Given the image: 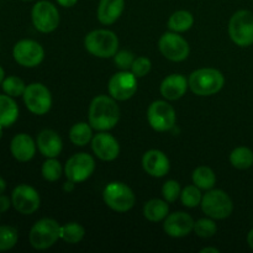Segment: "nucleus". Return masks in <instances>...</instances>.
Segmentation results:
<instances>
[{
	"label": "nucleus",
	"mask_w": 253,
	"mask_h": 253,
	"mask_svg": "<svg viewBox=\"0 0 253 253\" xmlns=\"http://www.w3.org/2000/svg\"><path fill=\"white\" fill-rule=\"evenodd\" d=\"M57 2L63 7H72L78 2V0H57Z\"/></svg>",
	"instance_id": "nucleus-39"
},
{
	"label": "nucleus",
	"mask_w": 253,
	"mask_h": 253,
	"mask_svg": "<svg viewBox=\"0 0 253 253\" xmlns=\"http://www.w3.org/2000/svg\"><path fill=\"white\" fill-rule=\"evenodd\" d=\"M11 203L15 209L22 215H31L41 204V199L35 188L27 184H20L12 190Z\"/></svg>",
	"instance_id": "nucleus-15"
},
{
	"label": "nucleus",
	"mask_w": 253,
	"mask_h": 253,
	"mask_svg": "<svg viewBox=\"0 0 253 253\" xmlns=\"http://www.w3.org/2000/svg\"><path fill=\"white\" fill-rule=\"evenodd\" d=\"M103 199L111 210L126 212L135 205L136 198L132 189L121 182H111L103 192Z\"/></svg>",
	"instance_id": "nucleus-5"
},
{
	"label": "nucleus",
	"mask_w": 253,
	"mask_h": 253,
	"mask_svg": "<svg viewBox=\"0 0 253 253\" xmlns=\"http://www.w3.org/2000/svg\"><path fill=\"white\" fill-rule=\"evenodd\" d=\"M1 137H2V126L0 125V140H1Z\"/></svg>",
	"instance_id": "nucleus-45"
},
{
	"label": "nucleus",
	"mask_w": 253,
	"mask_h": 253,
	"mask_svg": "<svg viewBox=\"0 0 253 253\" xmlns=\"http://www.w3.org/2000/svg\"><path fill=\"white\" fill-rule=\"evenodd\" d=\"M62 166L59 163V161H57L56 158H48L46 162L42 165V175L46 180L48 182H56L61 178L62 175Z\"/></svg>",
	"instance_id": "nucleus-33"
},
{
	"label": "nucleus",
	"mask_w": 253,
	"mask_h": 253,
	"mask_svg": "<svg viewBox=\"0 0 253 253\" xmlns=\"http://www.w3.org/2000/svg\"><path fill=\"white\" fill-rule=\"evenodd\" d=\"M22 96L26 108L35 115H44L48 113L52 106L51 91L41 83H32L26 85Z\"/></svg>",
	"instance_id": "nucleus-10"
},
{
	"label": "nucleus",
	"mask_w": 253,
	"mask_h": 253,
	"mask_svg": "<svg viewBox=\"0 0 253 253\" xmlns=\"http://www.w3.org/2000/svg\"><path fill=\"white\" fill-rule=\"evenodd\" d=\"M89 124L96 131H109L120 119V109L113 96L98 95L89 106Z\"/></svg>",
	"instance_id": "nucleus-1"
},
{
	"label": "nucleus",
	"mask_w": 253,
	"mask_h": 253,
	"mask_svg": "<svg viewBox=\"0 0 253 253\" xmlns=\"http://www.w3.org/2000/svg\"><path fill=\"white\" fill-rule=\"evenodd\" d=\"M1 88L4 90L5 94L12 96V98H16V96L24 95V91L26 89V84L24 83L21 78L16 76H10L6 77L4 79L1 84Z\"/></svg>",
	"instance_id": "nucleus-30"
},
{
	"label": "nucleus",
	"mask_w": 253,
	"mask_h": 253,
	"mask_svg": "<svg viewBox=\"0 0 253 253\" xmlns=\"http://www.w3.org/2000/svg\"><path fill=\"white\" fill-rule=\"evenodd\" d=\"M194 24V17L187 10H178L170 15L168 20V27L173 32H185Z\"/></svg>",
	"instance_id": "nucleus-26"
},
{
	"label": "nucleus",
	"mask_w": 253,
	"mask_h": 253,
	"mask_svg": "<svg viewBox=\"0 0 253 253\" xmlns=\"http://www.w3.org/2000/svg\"><path fill=\"white\" fill-rule=\"evenodd\" d=\"M188 83L190 90L194 94L199 96H209L221 90L225 84V78L217 69L202 68L190 74Z\"/></svg>",
	"instance_id": "nucleus-2"
},
{
	"label": "nucleus",
	"mask_w": 253,
	"mask_h": 253,
	"mask_svg": "<svg viewBox=\"0 0 253 253\" xmlns=\"http://www.w3.org/2000/svg\"><path fill=\"white\" fill-rule=\"evenodd\" d=\"M158 47L163 56L172 62H182L189 56V44L178 32H166L161 36Z\"/></svg>",
	"instance_id": "nucleus-13"
},
{
	"label": "nucleus",
	"mask_w": 253,
	"mask_h": 253,
	"mask_svg": "<svg viewBox=\"0 0 253 253\" xmlns=\"http://www.w3.org/2000/svg\"><path fill=\"white\" fill-rule=\"evenodd\" d=\"M10 152L19 162H29L36 153V143L27 133H17L10 142Z\"/></svg>",
	"instance_id": "nucleus-19"
},
{
	"label": "nucleus",
	"mask_w": 253,
	"mask_h": 253,
	"mask_svg": "<svg viewBox=\"0 0 253 253\" xmlns=\"http://www.w3.org/2000/svg\"><path fill=\"white\" fill-rule=\"evenodd\" d=\"M189 86L187 78L182 74H170L161 83V94L167 100H178L182 98Z\"/></svg>",
	"instance_id": "nucleus-21"
},
{
	"label": "nucleus",
	"mask_w": 253,
	"mask_h": 253,
	"mask_svg": "<svg viewBox=\"0 0 253 253\" xmlns=\"http://www.w3.org/2000/svg\"><path fill=\"white\" fill-rule=\"evenodd\" d=\"M12 56L20 66L34 68L43 61L44 51L43 47L34 40H21L14 46Z\"/></svg>",
	"instance_id": "nucleus-12"
},
{
	"label": "nucleus",
	"mask_w": 253,
	"mask_h": 253,
	"mask_svg": "<svg viewBox=\"0 0 253 253\" xmlns=\"http://www.w3.org/2000/svg\"><path fill=\"white\" fill-rule=\"evenodd\" d=\"M19 118V108L16 101L10 95H0V125L9 127Z\"/></svg>",
	"instance_id": "nucleus-23"
},
{
	"label": "nucleus",
	"mask_w": 253,
	"mask_h": 253,
	"mask_svg": "<svg viewBox=\"0 0 253 253\" xmlns=\"http://www.w3.org/2000/svg\"><path fill=\"white\" fill-rule=\"evenodd\" d=\"M90 124L86 123H77L72 126L71 131H69V138H71L72 143L76 146H83L88 145L91 140H93V132H91Z\"/></svg>",
	"instance_id": "nucleus-27"
},
{
	"label": "nucleus",
	"mask_w": 253,
	"mask_h": 253,
	"mask_svg": "<svg viewBox=\"0 0 253 253\" xmlns=\"http://www.w3.org/2000/svg\"><path fill=\"white\" fill-rule=\"evenodd\" d=\"M200 205L204 214L216 220L226 219L232 214V210H234L231 198L227 193L220 189L208 190L207 194L203 195Z\"/></svg>",
	"instance_id": "nucleus-6"
},
{
	"label": "nucleus",
	"mask_w": 253,
	"mask_h": 253,
	"mask_svg": "<svg viewBox=\"0 0 253 253\" xmlns=\"http://www.w3.org/2000/svg\"><path fill=\"white\" fill-rule=\"evenodd\" d=\"M247 244H249V246L253 250V229L249 232V235H247Z\"/></svg>",
	"instance_id": "nucleus-42"
},
{
	"label": "nucleus",
	"mask_w": 253,
	"mask_h": 253,
	"mask_svg": "<svg viewBox=\"0 0 253 253\" xmlns=\"http://www.w3.org/2000/svg\"><path fill=\"white\" fill-rule=\"evenodd\" d=\"M109 94L115 100L125 101L132 98L137 90V77L128 71H121L114 74L108 84Z\"/></svg>",
	"instance_id": "nucleus-14"
},
{
	"label": "nucleus",
	"mask_w": 253,
	"mask_h": 253,
	"mask_svg": "<svg viewBox=\"0 0 253 253\" xmlns=\"http://www.w3.org/2000/svg\"><path fill=\"white\" fill-rule=\"evenodd\" d=\"M4 79H5V71H4V68H2V67L0 66V85H1V84H2Z\"/></svg>",
	"instance_id": "nucleus-44"
},
{
	"label": "nucleus",
	"mask_w": 253,
	"mask_h": 253,
	"mask_svg": "<svg viewBox=\"0 0 253 253\" xmlns=\"http://www.w3.org/2000/svg\"><path fill=\"white\" fill-rule=\"evenodd\" d=\"M95 169V161L88 153H76L67 161L64 166V173L68 180L82 183L88 179Z\"/></svg>",
	"instance_id": "nucleus-11"
},
{
	"label": "nucleus",
	"mask_w": 253,
	"mask_h": 253,
	"mask_svg": "<svg viewBox=\"0 0 253 253\" xmlns=\"http://www.w3.org/2000/svg\"><path fill=\"white\" fill-rule=\"evenodd\" d=\"M169 207L166 200L152 199L147 202L143 207V216L152 222L162 221L167 217Z\"/></svg>",
	"instance_id": "nucleus-24"
},
{
	"label": "nucleus",
	"mask_w": 253,
	"mask_h": 253,
	"mask_svg": "<svg viewBox=\"0 0 253 253\" xmlns=\"http://www.w3.org/2000/svg\"><path fill=\"white\" fill-rule=\"evenodd\" d=\"M220 251L215 247H205V249L200 250V253H219Z\"/></svg>",
	"instance_id": "nucleus-41"
},
{
	"label": "nucleus",
	"mask_w": 253,
	"mask_h": 253,
	"mask_svg": "<svg viewBox=\"0 0 253 253\" xmlns=\"http://www.w3.org/2000/svg\"><path fill=\"white\" fill-rule=\"evenodd\" d=\"M192 179L194 185H197L199 189L210 190L214 188L215 183H216V175L211 168L202 166V167H198L197 169H194Z\"/></svg>",
	"instance_id": "nucleus-25"
},
{
	"label": "nucleus",
	"mask_w": 253,
	"mask_h": 253,
	"mask_svg": "<svg viewBox=\"0 0 253 253\" xmlns=\"http://www.w3.org/2000/svg\"><path fill=\"white\" fill-rule=\"evenodd\" d=\"M114 61L118 68H120L121 71H128L132 67L133 61H135V54L131 51H124L118 52V53L114 56Z\"/></svg>",
	"instance_id": "nucleus-36"
},
{
	"label": "nucleus",
	"mask_w": 253,
	"mask_h": 253,
	"mask_svg": "<svg viewBox=\"0 0 253 253\" xmlns=\"http://www.w3.org/2000/svg\"><path fill=\"white\" fill-rule=\"evenodd\" d=\"M31 19L35 29L43 34H49L58 27L59 12L52 2L41 0L32 7Z\"/></svg>",
	"instance_id": "nucleus-9"
},
{
	"label": "nucleus",
	"mask_w": 253,
	"mask_h": 253,
	"mask_svg": "<svg viewBox=\"0 0 253 253\" xmlns=\"http://www.w3.org/2000/svg\"><path fill=\"white\" fill-rule=\"evenodd\" d=\"M230 162L237 169H247L253 166V152L249 147H237L230 155Z\"/></svg>",
	"instance_id": "nucleus-28"
},
{
	"label": "nucleus",
	"mask_w": 253,
	"mask_h": 253,
	"mask_svg": "<svg viewBox=\"0 0 253 253\" xmlns=\"http://www.w3.org/2000/svg\"><path fill=\"white\" fill-rule=\"evenodd\" d=\"M148 124L153 130L158 132L169 131L174 127L177 114L172 105L163 100H156L150 105L147 110Z\"/></svg>",
	"instance_id": "nucleus-8"
},
{
	"label": "nucleus",
	"mask_w": 253,
	"mask_h": 253,
	"mask_svg": "<svg viewBox=\"0 0 253 253\" xmlns=\"http://www.w3.org/2000/svg\"><path fill=\"white\" fill-rule=\"evenodd\" d=\"M91 150L101 161L110 162L118 158L120 153V145L113 135L103 132L95 135L91 140Z\"/></svg>",
	"instance_id": "nucleus-17"
},
{
	"label": "nucleus",
	"mask_w": 253,
	"mask_h": 253,
	"mask_svg": "<svg viewBox=\"0 0 253 253\" xmlns=\"http://www.w3.org/2000/svg\"><path fill=\"white\" fill-rule=\"evenodd\" d=\"M194 220L189 214L183 211L167 215L163 222V230L170 237H185L194 230Z\"/></svg>",
	"instance_id": "nucleus-16"
},
{
	"label": "nucleus",
	"mask_w": 253,
	"mask_h": 253,
	"mask_svg": "<svg viewBox=\"0 0 253 253\" xmlns=\"http://www.w3.org/2000/svg\"><path fill=\"white\" fill-rule=\"evenodd\" d=\"M22 1H32V0H22Z\"/></svg>",
	"instance_id": "nucleus-46"
},
{
	"label": "nucleus",
	"mask_w": 253,
	"mask_h": 253,
	"mask_svg": "<svg viewBox=\"0 0 253 253\" xmlns=\"http://www.w3.org/2000/svg\"><path fill=\"white\" fill-rule=\"evenodd\" d=\"M84 235H85V230L78 222H68L61 226V239L67 244H78L83 240Z\"/></svg>",
	"instance_id": "nucleus-29"
},
{
	"label": "nucleus",
	"mask_w": 253,
	"mask_h": 253,
	"mask_svg": "<svg viewBox=\"0 0 253 253\" xmlns=\"http://www.w3.org/2000/svg\"><path fill=\"white\" fill-rule=\"evenodd\" d=\"M61 239V225L54 219L39 220L29 234L30 244L36 250H47Z\"/></svg>",
	"instance_id": "nucleus-4"
},
{
	"label": "nucleus",
	"mask_w": 253,
	"mask_h": 253,
	"mask_svg": "<svg viewBox=\"0 0 253 253\" xmlns=\"http://www.w3.org/2000/svg\"><path fill=\"white\" fill-rule=\"evenodd\" d=\"M11 204V200H10L6 195L0 194V214H1V212H5L6 210H9L10 205Z\"/></svg>",
	"instance_id": "nucleus-38"
},
{
	"label": "nucleus",
	"mask_w": 253,
	"mask_h": 253,
	"mask_svg": "<svg viewBox=\"0 0 253 253\" xmlns=\"http://www.w3.org/2000/svg\"><path fill=\"white\" fill-rule=\"evenodd\" d=\"M37 147L40 152L47 158H56L61 155L63 142L62 138L56 131L53 130H43L37 136Z\"/></svg>",
	"instance_id": "nucleus-20"
},
{
	"label": "nucleus",
	"mask_w": 253,
	"mask_h": 253,
	"mask_svg": "<svg viewBox=\"0 0 253 253\" xmlns=\"http://www.w3.org/2000/svg\"><path fill=\"white\" fill-rule=\"evenodd\" d=\"M229 34L232 41L240 47L253 44V14L249 10H239L229 22Z\"/></svg>",
	"instance_id": "nucleus-7"
},
{
	"label": "nucleus",
	"mask_w": 253,
	"mask_h": 253,
	"mask_svg": "<svg viewBox=\"0 0 253 253\" xmlns=\"http://www.w3.org/2000/svg\"><path fill=\"white\" fill-rule=\"evenodd\" d=\"M195 234L203 239L212 237L217 231V226L211 219H200L194 224Z\"/></svg>",
	"instance_id": "nucleus-34"
},
{
	"label": "nucleus",
	"mask_w": 253,
	"mask_h": 253,
	"mask_svg": "<svg viewBox=\"0 0 253 253\" xmlns=\"http://www.w3.org/2000/svg\"><path fill=\"white\" fill-rule=\"evenodd\" d=\"M74 185H76V183L72 182V180H68V182H66L63 184V190H64V192H68V193L73 192Z\"/></svg>",
	"instance_id": "nucleus-40"
},
{
	"label": "nucleus",
	"mask_w": 253,
	"mask_h": 253,
	"mask_svg": "<svg viewBox=\"0 0 253 253\" xmlns=\"http://www.w3.org/2000/svg\"><path fill=\"white\" fill-rule=\"evenodd\" d=\"M125 7V0H100L98 6V20L103 25H111L118 21Z\"/></svg>",
	"instance_id": "nucleus-22"
},
{
	"label": "nucleus",
	"mask_w": 253,
	"mask_h": 253,
	"mask_svg": "<svg viewBox=\"0 0 253 253\" xmlns=\"http://www.w3.org/2000/svg\"><path fill=\"white\" fill-rule=\"evenodd\" d=\"M142 167L147 174L155 178H162L169 172V160L160 150H150L143 155Z\"/></svg>",
	"instance_id": "nucleus-18"
},
{
	"label": "nucleus",
	"mask_w": 253,
	"mask_h": 253,
	"mask_svg": "<svg viewBox=\"0 0 253 253\" xmlns=\"http://www.w3.org/2000/svg\"><path fill=\"white\" fill-rule=\"evenodd\" d=\"M151 66L152 64H151V61L147 57H137L133 61L132 67H131V72L137 78H141V77H145L151 71Z\"/></svg>",
	"instance_id": "nucleus-37"
},
{
	"label": "nucleus",
	"mask_w": 253,
	"mask_h": 253,
	"mask_svg": "<svg viewBox=\"0 0 253 253\" xmlns=\"http://www.w3.org/2000/svg\"><path fill=\"white\" fill-rule=\"evenodd\" d=\"M5 189H6V183H5V180L0 177V194H2V193L5 192Z\"/></svg>",
	"instance_id": "nucleus-43"
},
{
	"label": "nucleus",
	"mask_w": 253,
	"mask_h": 253,
	"mask_svg": "<svg viewBox=\"0 0 253 253\" xmlns=\"http://www.w3.org/2000/svg\"><path fill=\"white\" fill-rule=\"evenodd\" d=\"M202 189L197 187V185H188L180 193V200L182 204L187 208H195L202 203L203 195Z\"/></svg>",
	"instance_id": "nucleus-31"
},
{
	"label": "nucleus",
	"mask_w": 253,
	"mask_h": 253,
	"mask_svg": "<svg viewBox=\"0 0 253 253\" xmlns=\"http://www.w3.org/2000/svg\"><path fill=\"white\" fill-rule=\"evenodd\" d=\"M85 49L99 58H110L118 53L119 39L110 30H94L84 40Z\"/></svg>",
	"instance_id": "nucleus-3"
},
{
	"label": "nucleus",
	"mask_w": 253,
	"mask_h": 253,
	"mask_svg": "<svg viewBox=\"0 0 253 253\" xmlns=\"http://www.w3.org/2000/svg\"><path fill=\"white\" fill-rule=\"evenodd\" d=\"M180 193L182 190H180V185L177 180H167L163 184L162 194L167 203H174L180 197Z\"/></svg>",
	"instance_id": "nucleus-35"
},
{
	"label": "nucleus",
	"mask_w": 253,
	"mask_h": 253,
	"mask_svg": "<svg viewBox=\"0 0 253 253\" xmlns=\"http://www.w3.org/2000/svg\"><path fill=\"white\" fill-rule=\"evenodd\" d=\"M19 234L12 226H0V251H9L17 244Z\"/></svg>",
	"instance_id": "nucleus-32"
}]
</instances>
